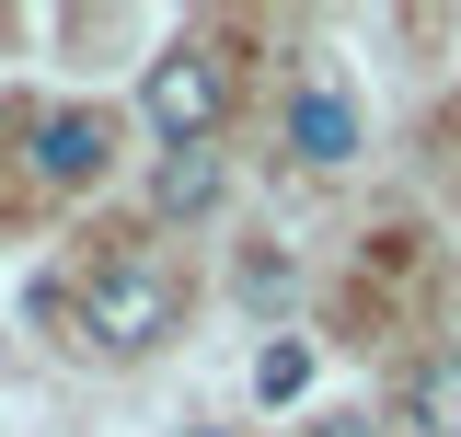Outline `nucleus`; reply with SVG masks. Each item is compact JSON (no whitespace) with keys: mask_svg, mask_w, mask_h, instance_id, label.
I'll use <instances>...</instances> for the list:
<instances>
[{"mask_svg":"<svg viewBox=\"0 0 461 437\" xmlns=\"http://www.w3.org/2000/svg\"><path fill=\"white\" fill-rule=\"evenodd\" d=\"M173 323H185V288L150 254H104V265L81 276V334L104 357H150V345H173Z\"/></svg>","mask_w":461,"mask_h":437,"instance_id":"nucleus-1","label":"nucleus"},{"mask_svg":"<svg viewBox=\"0 0 461 437\" xmlns=\"http://www.w3.org/2000/svg\"><path fill=\"white\" fill-rule=\"evenodd\" d=\"M139 115H150V138L162 150H208L220 138V115H230V69H220V47H162L150 58V81H139Z\"/></svg>","mask_w":461,"mask_h":437,"instance_id":"nucleus-2","label":"nucleus"},{"mask_svg":"<svg viewBox=\"0 0 461 437\" xmlns=\"http://www.w3.org/2000/svg\"><path fill=\"white\" fill-rule=\"evenodd\" d=\"M23 162H35V184H58V196L104 184V162H115V115H93V104L35 115V127H23Z\"/></svg>","mask_w":461,"mask_h":437,"instance_id":"nucleus-3","label":"nucleus"},{"mask_svg":"<svg viewBox=\"0 0 461 437\" xmlns=\"http://www.w3.org/2000/svg\"><path fill=\"white\" fill-rule=\"evenodd\" d=\"M288 150H300V162H312V173H335V162H357V104H346V93H323V81H312V93L288 104Z\"/></svg>","mask_w":461,"mask_h":437,"instance_id":"nucleus-4","label":"nucleus"},{"mask_svg":"<svg viewBox=\"0 0 461 437\" xmlns=\"http://www.w3.org/2000/svg\"><path fill=\"white\" fill-rule=\"evenodd\" d=\"M220 150H162V173H150V218H208L220 208Z\"/></svg>","mask_w":461,"mask_h":437,"instance_id":"nucleus-5","label":"nucleus"},{"mask_svg":"<svg viewBox=\"0 0 461 437\" xmlns=\"http://www.w3.org/2000/svg\"><path fill=\"white\" fill-rule=\"evenodd\" d=\"M403 426H415V437H461V357L403 369Z\"/></svg>","mask_w":461,"mask_h":437,"instance_id":"nucleus-6","label":"nucleus"},{"mask_svg":"<svg viewBox=\"0 0 461 437\" xmlns=\"http://www.w3.org/2000/svg\"><path fill=\"white\" fill-rule=\"evenodd\" d=\"M254 391H266V403H300V391H312V345H266V357H254Z\"/></svg>","mask_w":461,"mask_h":437,"instance_id":"nucleus-7","label":"nucleus"},{"mask_svg":"<svg viewBox=\"0 0 461 437\" xmlns=\"http://www.w3.org/2000/svg\"><path fill=\"white\" fill-rule=\"evenodd\" d=\"M312 437H381L369 415H312Z\"/></svg>","mask_w":461,"mask_h":437,"instance_id":"nucleus-8","label":"nucleus"},{"mask_svg":"<svg viewBox=\"0 0 461 437\" xmlns=\"http://www.w3.org/2000/svg\"><path fill=\"white\" fill-rule=\"evenodd\" d=\"M173 437H242V426H173Z\"/></svg>","mask_w":461,"mask_h":437,"instance_id":"nucleus-9","label":"nucleus"}]
</instances>
